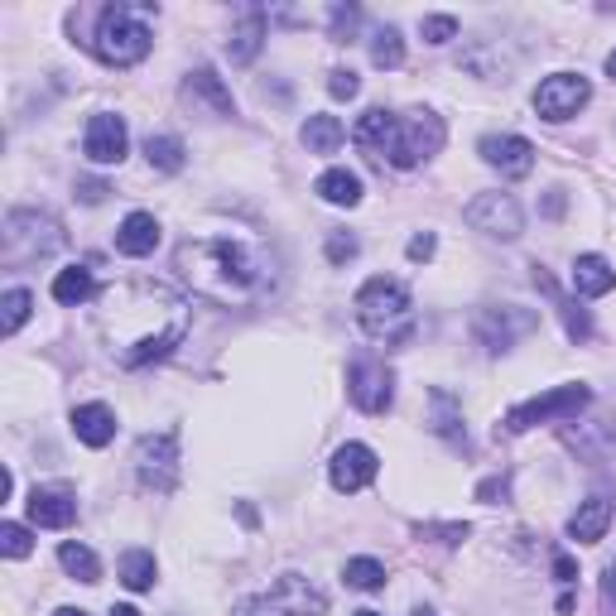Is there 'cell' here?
<instances>
[{
	"label": "cell",
	"mask_w": 616,
	"mask_h": 616,
	"mask_svg": "<svg viewBox=\"0 0 616 616\" xmlns=\"http://www.w3.org/2000/svg\"><path fill=\"white\" fill-rule=\"evenodd\" d=\"M588 96H593V88H588L583 72H554V78L539 82L535 92V112L545 120H569L588 106Z\"/></svg>",
	"instance_id": "12"
},
{
	"label": "cell",
	"mask_w": 616,
	"mask_h": 616,
	"mask_svg": "<svg viewBox=\"0 0 616 616\" xmlns=\"http://www.w3.org/2000/svg\"><path fill=\"white\" fill-rule=\"evenodd\" d=\"M602 593H607V602L616 607V559L607 563V578H602Z\"/></svg>",
	"instance_id": "44"
},
{
	"label": "cell",
	"mask_w": 616,
	"mask_h": 616,
	"mask_svg": "<svg viewBox=\"0 0 616 616\" xmlns=\"http://www.w3.org/2000/svg\"><path fill=\"white\" fill-rule=\"evenodd\" d=\"M34 549V539H30V530L24 525H15V521H5L0 525V554H5V559H24V554Z\"/></svg>",
	"instance_id": "36"
},
{
	"label": "cell",
	"mask_w": 616,
	"mask_h": 616,
	"mask_svg": "<svg viewBox=\"0 0 616 616\" xmlns=\"http://www.w3.org/2000/svg\"><path fill=\"white\" fill-rule=\"evenodd\" d=\"M92 294H96V280H92V270H82V265H72V270H58V275H54V299H58L63 309L88 304Z\"/></svg>",
	"instance_id": "28"
},
{
	"label": "cell",
	"mask_w": 616,
	"mask_h": 616,
	"mask_svg": "<svg viewBox=\"0 0 616 616\" xmlns=\"http://www.w3.org/2000/svg\"><path fill=\"white\" fill-rule=\"evenodd\" d=\"M72 433H78V443H88V449H106V443L116 439V415L106 405H78L72 409Z\"/></svg>",
	"instance_id": "22"
},
{
	"label": "cell",
	"mask_w": 616,
	"mask_h": 616,
	"mask_svg": "<svg viewBox=\"0 0 616 616\" xmlns=\"http://www.w3.org/2000/svg\"><path fill=\"white\" fill-rule=\"evenodd\" d=\"M154 5H106L102 15H96V30H92V39L88 48L96 58H102L106 68H136L144 54H150V44H154V34H150V24H144V15H150Z\"/></svg>",
	"instance_id": "3"
},
{
	"label": "cell",
	"mask_w": 616,
	"mask_h": 616,
	"mask_svg": "<svg viewBox=\"0 0 616 616\" xmlns=\"http://www.w3.org/2000/svg\"><path fill=\"white\" fill-rule=\"evenodd\" d=\"M342 578H347V588H361V593H381V588H385V563H376V559H347Z\"/></svg>",
	"instance_id": "34"
},
{
	"label": "cell",
	"mask_w": 616,
	"mask_h": 616,
	"mask_svg": "<svg viewBox=\"0 0 616 616\" xmlns=\"http://www.w3.org/2000/svg\"><path fill=\"white\" fill-rule=\"evenodd\" d=\"M58 246H63V226H58L48 212L15 208V212L5 217V232H0V260H5L10 270L54 256Z\"/></svg>",
	"instance_id": "5"
},
{
	"label": "cell",
	"mask_w": 616,
	"mask_h": 616,
	"mask_svg": "<svg viewBox=\"0 0 616 616\" xmlns=\"http://www.w3.org/2000/svg\"><path fill=\"white\" fill-rule=\"evenodd\" d=\"M144 160H150V168H160V174H178L188 164V150L178 136H150L144 140Z\"/></svg>",
	"instance_id": "30"
},
{
	"label": "cell",
	"mask_w": 616,
	"mask_h": 616,
	"mask_svg": "<svg viewBox=\"0 0 616 616\" xmlns=\"http://www.w3.org/2000/svg\"><path fill=\"white\" fill-rule=\"evenodd\" d=\"M463 222L481 236H497V241H515L525 232V212L511 193H477L473 202L463 208Z\"/></svg>",
	"instance_id": "10"
},
{
	"label": "cell",
	"mask_w": 616,
	"mask_h": 616,
	"mask_svg": "<svg viewBox=\"0 0 616 616\" xmlns=\"http://www.w3.org/2000/svg\"><path fill=\"white\" fill-rule=\"evenodd\" d=\"M313 193H318L323 202H333V208H357L361 202V178L352 174V168H328V174L313 184Z\"/></svg>",
	"instance_id": "26"
},
{
	"label": "cell",
	"mask_w": 616,
	"mask_h": 616,
	"mask_svg": "<svg viewBox=\"0 0 616 616\" xmlns=\"http://www.w3.org/2000/svg\"><path fill=\"white\" fill-rule=\"evenodd\" d=\"M126 120L112 116V112H102V116H92L88 120V136H82V150H88V160L92 164H120L126 160Z\"/></svg>",
	"instance_id": "15"
},
{
	"label": "cell",
	"mask_w": 616,
	"mask_h": 616,
	"mask_svg": "<svg viewBox=\"0 0 616 616\" xmlns=\"http://www.w3.org/2000/svg\"><path fill=\"white\" fill-rule=\"evenodd\" d=\"M154 246H160V222H154L150 212H130L116 232V251L130 260H140V256H150Z\"/></svg>",
	"instance_id": "21"
},
{
	"label": "cell",
	"mask_w": 616,
	"mask_h": 616,
	"mask_svg": "<svg viewBox=\"0 0 616 616\" xmlns=\"http://www.w3.org/2000/svg\"><path fill=\"white\" fill-rule=\"evenodd\" d=\"M612 497L607 491H597V497H588L583 505L573 511V521H569V535L578 539V545H597L602 535H607V525H612Z\"/></svg>",
	"instance_id": "19"
},
{
	"label": "cell",
	"mask_w": 616,
	"mask_h": 616,
	"mask_svg": "<svg viewBox=\"0 0 616 616\" xmlns=\"http://www.w3.org/2000/svg\"><path fill=\"white\" fill-rule=\"evenodd\" d=\"M588 405H593V391H588V385H554V391L535 395V400L515 405L497 433H525L535 425H549V419H573V415H583Z\"/></svg>",
	"instance_id": "8"
},
{
	"label": "cell",
	"mask_w": 616,
	"mask_h": 616,
	"mask_svg": "<svg viewBox=\"0 0 616 616\" xmlns=\"http://www.w3.org/2000/svg\"><path fill=\"white\" fill-rule=\"evenodd\" d=\"M352 256H357V236L333 232V236H328V260H333V265H342V260H352Z\"/></svg>",
	"instance_id": "40"
},
{
	"label": "cell",
	"mask_w": 616,
	"mask_h": 616,
	"mask_svg": "<svg viewBox=\"0 0 616 616\" xmlns=\"http://www.w3.org/2000/svg\"><path fill=\"white\" fill-rule=\"evenodd\" d=\"M328 92L337 96V102H352V96L361 92L357 72H352V68H337V72H328Z\"/></svg>",
	"instance_id": "39"
},
{
	"label": "cell",
	"mask_w": 616,
	"mask_h": 616,
	"mask_svg": "<svg viewBox=\"0 0 616 616\" xmlns=\"http://www.w3.org/2000/svg\"><path fill=\"white\" fill-rule=\"evenodd\" d=\"M477 150L491 168H501V178H525L535 168V144L525 136H487Z\"/></svg>",
	"instance_id": "16"
},
{
	"label": "cell",
	"mask_w": 616,
	"mask_h": 616,
	"mask_svg": "<svg viewBox=\"0 0 616 616\" xmlns=\"http://www.w3.org/2000/svg\"><path fill=\"white\" fill-rule=\"evenodd\" d=\"M112 616H140L136 607H112Z\"/></svg>",
	"instance_id": "46"
},
{
	"label": "cell",
	"mask_w": 616,
	"mask_h": 616,
	"mask_svg": "<svg viewBox=\"0 0 616 616\" xmlns=\"http://www.w3.org/2000/svg\"><path fill=\"white\" fill-rule=\"evenodd\" d=\"M429 429L439 433V439H449L453 449H467V429H463V409L449 391H433L429 395Z\"/></svg>",
	"instance_id": "23"
},
{
	"label": "cell",
	"mask_w": 616,
	"mask_h": 616,
	"mask_svg": "<svg viewBox=\"0 0 616 616\" xmlns=\"http://www.w3.org/2000/svg\"><path fill=\"white\" fill-rule=\"evenodd\" d=\"M154 554H144V549H130V554H120V583L130 588V593H150L154 588Z\"/></svg>",
	"instance_id": "32"
},
{
	"label": "cell",
	"mask_w": 616,
	"mask_h": 616,
	"mask_svg": "<svg viewBox=\"0 0 616 616\" xmlns=\"http://www.w3.org/2000/svg\"><path fill=\"white\" fill-rule=\"evenodd\" d=\"M419 34H425L429 44H449V39H457V20L453 15H425L419 20Z\"/></svg>",
	"instance_id": "37"
},
{
	"label": "cell",
	"mask_w": 616,
	"mask_h": 616,
	"mask_svg": "<svg viewBox=\"0 0 616 616\" xmlns=\"http://www.w3.org/2000/svg\"><path fill=\"white\" fill-rule=\"evenodd\" d=\"M54 616H88V612H78V607H63V612H54Z\"/></svg>",
	"instance_id": "48"
},
{
	"label": "cell",
	"mask_w": 616,
	"mask_h": 616,
	"mask_svg": "<svg viewBox=\"0 0 616 616\" xmlns=\"http://www.w3.org/2000/svg\"><path fill=\"white\" fill-rule=\"evenodd\" d=\"M188 96H202V102H208L217 116H236L232 92H226V82L217 78L212 68H193V72H188Z\"/></svg>",
	"instance_id": "27"
},
{
	"label": "cell",
	"mask_w": 616,
	"mask_h": 616,
	"mask_svg": "<svg viewBox=\"0 0 616 616\" xmlns=\"http://www.w3.org/2000/svg\"><path fill=\"white\" fill-rule=\"evenodd\" d=\"M616 289V270L602 256H578L573 260V294L583 299H602Z\"/></svg>",
	"instance_id": "24"
},
{
	"label": "cell",
	"mask_w": 616,
	"mask_h": 616,
	"mask_svg": "<svg viewBox=\"0 0 616 616\" xmlns=\"http://www.w3.org/2000/svg\"><path fill=\"white\" fill-rule=\"evenodd\" d=\"M357 616H381V612H357Z\"/></svg>",
	"instance_id": "50"
},
{
	"label": "cell",
	"mask_w": 616,
	"mask_h": 616,
	"mask_svg": "<svg viewBox=\"0 0 616 616\" xmlns=\"http://www.w3.org/2000/svg\"><path fill=\"white\" fill-rule=\"evenodd\" d=\"M347 140V126L337 116H309L304 120V144L309 154H337V144Z\"/></svg>",
	"instance_id": "29"
},
{
	"label": "cell",
	"mask_w": 616,
	"mask_h": 616,
	"mask_svg": "<svg viewBox=\"0 0 616 616\" xmlns=\"http://www.w3.org/2000/svg\"><path fill=\"white\" fill-rule=\"evenodd\" d=\"M391 136H395V116L385 112V106H371V112H361L352 140L357 150H367L371 164H385V154H391Z\"/></svg>",
	"instance_id": "18"
},
{
	"label": "cell",
	"mask_w": 616,
	"mask_h": 616,
	"mask_svg": "<svg viewBox=\"0 0 616 616\" xmlns=\"http://www.w3.org/2000/svg\"><path fill=\"white\" fill-rule=\"evenodd\" d=\"M357 24H361V10H357V5H337V10H333V39L347 44V39L357 34Z\"/></svg>",
	"instance_id": "38"
},
{
	"label": "cell",
	"mask_w": 616,
	"mask_h": 616,
	"mask_svg": "<svg viewBox=\"0 0 616 616\" xmlns=\"http://www.w3.org/2000/svg\"><path fill=\"white\" fill-rule=\"evenodd\" d=\"M30 521L44 525V530H68L78 521V501L68 497V491H30Z\"/></svg>",
	"instance_id": "20"
},
{
	"label": "cell",
	"mask_w": 616,
	"mask_h": 616,
	"mask_svg": "<svg viewBox=\"0 0 616 616\" xmlns=\"http://www.w3.org/2000/svg\"><path fill=\"white\" fill-rule=\"evenodd\" d=\"M347 395H352V405L361 409V415H385L391 400H395L391 367H385L381 357H371V352L352 357V367H347Z\"/></svg>",
	"instance_id": "9"
},
{
	"label": "cell",
	"mask_w": 616,
	"mask_h": 616,
	"mask_svg": "<svg viewBox=\"0 0 616 616\" xmlns=\"http://www.w3.org/2000/svg\"><path fill=\"white\" fill-rule=\"evenodd\" d=\"M174 270L184 275L193 294L212 299L222 309H251L275 289V260L265 256V246L232 232L188 236L174 251Z\"/></svg>",
	"instance_id": "2"
},
{
	"label": "cell",
	"mask_w": 616,
	"mask_h": 616,
	"mask_svg": "<svg viewBox=\"0 0 616 616\" xmlns=\"http://www.w3.org/2000/svg\"><path fill=\"white\" fill-rule=\"evenodd\" d=\"M415 616H439V612H429V607H415Z\"/></svg>",
	"instance_id": "49"
},
{
	"label": "cell",
	"mask_w": 616,
	"mask_h": 616,
	"mask_svg": "<svg viewBox=\"0 0 616 616\" xmlns=\"http://www.w3.org/2000/svg\"><path fill=\"white\" fill-rule=\"evenodd\" d=\"M58 563H63L68 578H78V583H102V563H96V554L88 545H58Z\"/></svg>",
	"instance_id": "31"
},
{
	"label": "cell",
	"mask_w": 616,
	"mask_h": 616,
	"mask_svg": "<svg viewBox=\"0 0 616 616\" xmlns=\"http://www.w3.org/2000/svg\"><path fill=\"white\" fill-rule=\"evenodd\" d=\"M535 284L545 289V294L554 299V309L563 313V328H569V337H573V342H588V337H593V318H588V309H578L573 299H563V294H559V284H554L545 270H535Z\"/></svg>",
	"instance_id": "25"
},
{
	"label": "cell",
	"mask_w": 616,
	"mask_h": 616,
	"mask_svg": "<svg viewBox=\"0 0 616 616\" xmlns=\"http://www.w3.org/2000/svg\"><path fill=\"white\" fill-rule=\"evenodd\" d=\"M433 246H439V241H433V232H419L415 241H409V260H429Z\"/></svg>",
	"instance_id": "41"
},
{
	"label": "cell",
	"mask_w": 616,
	"mask_h": 616,
	"mask_svg": "<svg viewBox=\"0 0 616 616\" xmlns=\"http://www.w3.org/2000/svg\"><path fill=\"white\" fill-rule=\"evenodd\" d=\"M443 116L425 112V106H415V112L395 116V136H391V154H385V164L395 168H419L425 160L443 150Z\"/></svg>",
	"instance_id": "7"
},
{
	"label": "cell",
	"mask_w": 616,
	"mask_h": 616,
	"mask_svg": "<svg viewBox=\"0 0 616 616\" xmlns=\"http://www.w3.org/2000/svg\"><path fill=\"white\" fill-rule=\"evenodd\" d=\"M236 616H328V593L304 573H280L265 593L241 597Z\"/></svg>",
	"instance_id": "6"
},
{
	"label": "cell",
	"mask_w": 616,
	"mask_h": 616,
	"mask_svg": "<svg viewBox=\"0 0 616 616\" xmlns=\"http://www.w3.org/2000/svg\"><path fill=\"white\" fill-rule=\"evenodd\" d=\"M96 328H102L106 352L116 357V367L136 371L150 361H164L193 328V304L184 294H174L160 280H126L112 284L96 309Z\"/></svg>",
	"instance_id": "1"
},
{
	"label": "cell",
	"mask_w": 616,
	"mask_h": 616,
	"mask_svg": "<svg viewBox=\"0 0 616 616\" xmlns=\"http://www.w3.org/2000/svg\"><path fill=\"white\" fill-rule=\"evenodd\" d=\"M607 72H612V82H616V48H612V54H607Z\"/></svg>",
	"instance_id": "47"
},
{
	"label": "cell",
	"mask_w": 616,
	"mask_h": 616,
	"mask_svg": "<svg viewBox=\"0 0 616 616\" xmlns=\"http://www.w3.org/2000/svg\"><path fill=\"white\" fill-rule=\"evenodd\" d=\"M30 304H34L30 289H10V294H5V304H0V309H5V323H0V328H5V337H15V333L24 328V318H30Z\"/></svg>",
	"instance_id": "35"
},
{
	"label": "cell",
	"mask_w": 616,
	"mask_h": 616,
	"mask_svg": "<svg viewBox=\"0 0 616 616\" xmlns=\"http://www.w3.org/2000/svg\"><path fill=\"white\" fill-rule=\"evenodd\" d=\"M136 473L150 491H174L178 481V433L164 429V433H150V439H140L136 449Z\"/></svg>",
	"instance_id": "11"
},
{
	"label": "cell",
	"mask_w": 616,
	"mask_h": 616,
	"mask_svg": "<svg viewBox=\"0 0 616 616\" xmlns=\"http://www.w3.org/2000/svg\"><path fill=\"white\" fill-rule=\"evenodd\" d=\"M535 328H539L535 313H525V309H515V304H505V309H481V313H477V337L491 347V352H505L515 337H525V333H535Z\"/></svg>",
	"instance_id": "13"
},
{
	"label": "cell",
	"mask_w": 616,
	"mask_h": 616,
	"mask_svg": "<svg viewBox=\"0 0 616 616\" xmlns=\"http://www.w3.org/2000/svg\"><path fill=\"white\" fill-rule=\"evenodd\" d=\"M357 323L385 347L405 342V337L415 333V304H409V289L400 280H385V275L367 280L357 289Z\"/></svg>",
	"instance_id": "4"
},
{
	"label": "cell",
	"mask_w": 616,
	"mask_h": 616,
	"mask_svg": "<svg viewBox=\"0 0 616 616\" xmlns=\"http://www.w3.org/2000/svg\"><path fill=\"white\" fill-rule=\"evenodd\" d=\"M545 212H549V217H559V212H563V193H549V202H545Z\"/></svg>",
	"instance_id": "45"
},
{
	"label": "cell",
	"mask_w": 616,
	"mask_h": 616,
	"mask_svg": "<svg viewBox=\"0 0 616 616\" xmlns=\"http://www.w3.org/2000/svg\"><path fill=\"white\" fill-rule=\"evenodd\" d=\"M554 573H559V583H573V578H578V563L569 559V554H559V559H554Z\"/></svg>",
	"instance_id": "42"
},
{
	"label": "cell",
	"mask_w": 616,
	"mask_h": 616,
	"mask_svg": "<svg viewBox=\"0 0 616 616\" xmlns=\"http://www.w3.org/2000/svg\"><path fill=\"white\" fill-rule=\"evenodd\" d=\"M106 193H112L106 184H78V198H82V202H102Z\"/></svg>",
	"instance_id": "43"
},
{
	"label": "cell",
	"mask_w": 616,
	"mask_h": 616,
	"mask_svg": "<svg viewBox=\"0 0 616 616\" xmlns=\"http://www.w3.org/2000/svg\"><path fill=\"white\" fill-rule=\"evenodd\" d=\"M371 63L376 68H400L405 63V39L395 24H385V30H376V39H371Z\"/></svg>",
	"instance_id": "33"
},
{
	"label": "cell",
	"mask_w": 616,
	"mask_h": 616,
	"mask_svg": "<svg viewBox=\"0 0 616 616\" xmlns=\"http://www.w3.org/2000/svg\"><path fill=\"white\" fill-rule=\"evenodd\" d=\"M381 473V463H376V453L367 449V443H342V449L333 453V467H328V477H333V487L337 491H361V487H371Z\"/></svg>",
	"instance_id": "14"
},
{
	"label": "cell",
	"mask_w": 616,
	"mask_h": 616,
	"mask_svg": "<svg viewBox=\"0 0 616 616\" xmlns=\"http://www.w3.org/2000/svg\"><path fill=\"white\" fill-rule=\"evenodd\" d=\"M265 34H270V20H265L260 5H246L241 10V24L232 30V39H226V58H232L236 68L256 63V54L265 48Z\"/></svg>",
	"instance_id": "17"
}]
</instances>
